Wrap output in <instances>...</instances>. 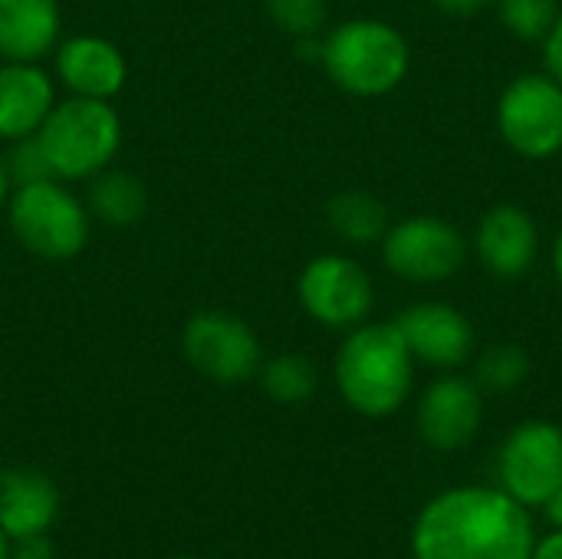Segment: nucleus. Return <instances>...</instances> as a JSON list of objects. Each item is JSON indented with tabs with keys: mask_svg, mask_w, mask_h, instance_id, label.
Here are the masks:
<instances>
[{
	"mask_svg": "<svg viewBox=\"0 0 562 559\" xmlns=\"http://www.w3.org/2000/svg\"><path fill=\"white\" fill-rule=\"evenodd\" d=\"M540 511L547 514V521H550L553 530H562V484L547 497V504H543Z\"/></svg>",
	"mask_w": 562,
	"mask_h": 559,
	"instance_id": "c85d7f7f",
	"label": "nucleus"
},
{
	"mask_svg": "<svg viewBox=\"0 0 562 559\" xmlns=\"http://www.w3.org/2000/svg\"><path fill=\"white\" fill-rule=\"evenodd\" d=\"M477 389L484 395H507L517 392L527 379H530V356L524 346L517 343H497L487 346L477 359H474V376Z\"/></svg>",
	"mask_w": 562,
	"mask_h": 559,
	"instance_id": "aec40b11",
	"label": "nucleus"
},
{
	"mask_svg": "<svg viewBox=\"0 0 562 559\" xmlns=\"http://www.w3.org/2000/svg\"><path fill=\"white\" fill-rule=\"evenodd\" d=\"M178 559H201V557H178Z\"/></svg>",
	"mask_w": 562,
	"mask_h": 559,
	"instance_id": "473e14b6",
	"label": "nucleus"
},
{
	"mask_svg": "<svg viewBox=\"0 0 562 559\" xmlns=\"http://www.w3.org/2000/svg\"><path fill=\"white\" fill-rule=\"evenodd\" d=\"M392 323L398 326L402 339L408 343V353L422 366L454 372L474 356V326L451 303L425 300L402 310Z\"/></svg>",
	"mask_w": 562,
	"mask_h": 559,
	"instance_id": "f8f14e48",
	"label": "nucleus"
},
{
	"mask_svg": "<svg viewBox=\"0 0 562 559\" xmlns=\"http://www.w3.org/2000/svg\"><path fill=\"white\" fill-rule=\"evenodd\" d=\"M326 221L336 237H342L346 244H356V247L379 244L392 224L385 201L369 191H359V188L333 194L326 204Z\"/></svg>",
	"mask_w": 562,
	"mask_h": 559,
	"instance_id": "a211bd4d",
	"label": "nucleus"
},
{
	"mask_svg": "<svg viewBox=\"0 0 562 559\" xmlns=\"http://www.w3.org/2000/svg\"><path fill=\"white\" fill-rule=\"evenodd\" d=\"M319 66L349 96L379 99L395 92L408 69L412 49L402 30L375 16H356L323 36Z\"/></svg>",
	"mask_w": 562,
	"mask_h": 559,
	"instance_id": "7ed1b4c3",
	"label": "nucleus"
},
{
	"mask_svg": "<svg viewBox=\"0 0 562 559\" xmlns=\"http://www.w3.org/2000/svg\"><path fill=\"white\" fill-rule=\"evenodd\" d=\"M415 356L395 323H359L336 353V385L342 402L366 418L395 415L415 385Z\"/></svg>",
	"mask_w": 562,
	"mask_h": 559,
	"instance_id": "f03ea898",
	"label": "nucleus"
},
{
	"mask_svg": "<svg viewBox=\"0 0 562 559\" xmlns=\"http://www.w3.org/2000/svg\"><path fill=\"white\" fill-rule=\"evenodd\" d=\"M415 425L431 451H461L477 438L484 425V392L471 376L445 372L422 392Z\"/></svg>",
	"mask_w": 562,
	"mask_h": 559,
	"instance_id": "9b49d317",
	"label": "nucleus"
},
{
	"mask_svg": "<svg viewBox=\"0 0 562 559\" xmlns=\"http://www.w3.org/2000/svg\"><path fill=\"white\" fill-rule=\"evenodd\" d=\"M49 540L46 534H36V537H23V540H10V559H49Z\"/></svg>",
	"mask_w": 562,
	"mask_h": 559,
	"instance_id": "a878e982",
	"label": "nucleus"
},
{
	"mask_svg": "<svg viewBox=\"0 0 562 559\" xmlns=\"http://www.w3.org/2000/svg\"><path fill=\"white\" fill-rule=\"evenodd\" d=\"M181 353L188 366L217 382V385H237L260 372L263 366V346L247 320L224 310H201L184 323L181 333Z\"/></svg>",
	"mask_w": 562,
	"mask_h": 559,
	"instance_id": "6e6552de",
	"label": "nucleus"
},
{
	"mask_svg": "<svg viewBox=\"0 0 562 559\" xmlns=\"http://www.w3.org/2000/svg\"><path fill=\"white\" fill-rule=\"evenodd\" d=\"M550 264H553V277H557V283L562 287V231L557 234L553 247H550Z\"/></svg>",
	"mask_w": 562,
	"mask_h": 559,
	"instance_id": "c756f323",
	"label": "nucleus"
},
{
	"mask_svg": "<svg viewBox=\"0 0 562 559\" xmlns=\"http://www.w3.org/2000/svg\"><path fill=\"white\" fill-rule=\"evenodd\" d=\"M497 488L524 507H543L562 484V428L530 418L517 425L497 455Z\"/></svg>",
	"mask_w": 562,
	"mask_h": 559,
	"instance_id": "9d476101",
	"label": "nucleus"
},
{
	"mask_svg": "<svg viewBox=\"0 0 562 559\" xmlns=\"http://www.w3.org/2000/svg\"><path fill=\"white\" fill-rule=\"evenodd\" d=\"M40 148L59 181H89L112 165L122 148V119L105 99L72 96L56 102L36 132Z\"/></svg>",
	"mask_w": 562,
	"mask_h": 559,
	"instance_id": "20e7f679",
	"label": "nucleus"
},
{
	"mask_svg": "<svg viewBox=\"0 0 562 559\" xmlns=\"http://www.w3.org/2000/svg\"><path fill=\"white\" fill-rule=\"evenodd\" d=\"M530 507L501 488L464 484L431 497L412 527L415 559H530Z\"/></svg>",
	"mask_w": 562,
	"mask_h": 559,
	"instance_id": "f257e3e1",
	"label": "nucleus"
},
{
	"mask_svg": "<svg viewBox=\"0 0 562 559\" xmlns=\"http://www.w3.org/2000/svg\"><path fill=\"white\" fill-rule=\"evenodd\" d=\"M148 208V194L145 185L128 175V171H99L95 178H89V211L95 217H102L112 227H125L142 221Z\"/></svg>",
	"mask_w": 562,
	"mask_h": 559,
	"instance_id": "6ab92c4d",
	"label": "nucleus"
},
{
	"mask_svg": "<svg viewBox=\"0 0 562 559\" xmlns=\"http://www.w3.org/2000/svg\"><path fill=\"white\" fill-rule=\"evenodd\" d=\"M0 559H10V537L0 530Z\"/></svg>",
	"mask_w": 562,
	"mask_h": 559,
	"instance_id": "2f4dec72",
	"label": "nucleus"
},
{
	"mask_svg": "<svg viewBox=\"0 0 562 559\" xmlns=\"http://www.w3.org/2000/svg\"><path fill=\"white\" fill-rule=\"evenodd\" d=\"M504 30L524 43H543L560 16V0H494Z\"/></svg>",
	"mask_w": 562,
	"mask_h": 559,
	"instance_id": "4be33fe9",
	"label": "nucleus"
},
{
	"mask_svg": "<svg viewBox=\"0 0 562 559\" xmlns=\"http://www.w3.org/2000/svg\"><path fill=\"white\" fill-rule=\"evenodd\" d=\"M59 514V491L36 471H10L0 478V530L10 540L46 534Z\"/></svg>",
	"mask_w": 562,
	"mask_h": 559,
	"instance_id": "f3484780",
	"label": "nucleus"
},
{
	"mask_svg": "<svg viewBox=\"0 0 562 559\" xmlns=\"http://www.w3.org/2000/svg\"><path fill=\"white\" fill-rule=\"evenodd\" d=\"M10 191H13V178L7 171V161H0V208L10 201Z\"/></svg>",
	"mask_w": 562,
	"mask_h": 559,
	"instance_id": "7c9ffc66",
	"label": "nucleus"
},
{
	"mask_svg": "<svg viewBox=\"0 0 562 559\" xmlns=\"http://www.w3.org/2000/svg\"><path fill=\"white\" fill-rule=\"evenodd\" d=\"M382 244V264L389 273L408 283H445L461 273L471 241L438 214H412L389 224Z\"/></svg>",
	"mask_w": 562,
	"mask_h": 559,
	"instance_id": "0eeeda50",
	"label": "nucleus"
},
{
	"mask_svg": "<svg viewBox=\"0 0 562 559\" xmlns=\"http://www.w3.org/2000/svg\"><path fill=\"white\" fill-rule=\"evenodd\" d=\"M540 46H543V69L562 86V10Z\"/></svg>",
	"mask_w": 562,
	"mask_h": 559,
	"instance_id": "393cba45",
	"label": "nucleus"
},
{
	"mask_svg": "<svg viewBox=\"0 0 562 559\" xmlns=\"http://www.w3.org/2000/svg\"><path fill=\"white\" fill-rule=\"evenodd\" d=\"M56 105L53 76L40 63L0 59V138L20 142L36 135Z\"/></svg>",
	"mask_w": 562,
	"mask_h": 559,
	"instance_id": "2eb2a0df",
	"label": "nucleus"
},
{
	"mask_svg": "<svg viewBox=\"0 0 562 559\" xmlns=\"http://www.w3.org/2000/svg\"><path fill=\"white\" fill-rule=\"evenodd\" d=\"M296 297L303 313L326 329H356L369 320L375 290L359 260L346 254L313 257L296 280Z\"/></svg>",
	"mask_w": 562,
	"mask_h": 559,
	"instance_id": "1a4fd4ad",
	"label": "nucleus"
},
{
	"mask_svg": "<svg viewBox=\"0 0 562 559\" xmlns=\"http://www.w3.org/2000/svg\"><path fill=\"white\" fill-rule=\"evenodd\" d=\"M497 132L527 161L562 152V86L543 72H520L497 99Z\"/></svg>",
	"mask_w": 562,
	"mask_h": 559,
	"instance_id": "423d86ee",
	"label": "nucleus"
},
{
	"mask_svg": "<svg viewBox=\"0 0 562 559\" xmlns=\"http://www.w3.org/2000/svg\"><path fill=\"white\" fill-rule=\"evenodd\" d=\"M441 13H451V16H474V13H481L487 3H494V0H431Z\"/></svg>",
	"mask_w": 562,
	"mask_h": 559,
	"instance_id": "bb28decb",
	"label": "nucleus"
},
{
	"mask_svg": "<svg viewBox=\"0 0 562 559\" xmlns=\"http://www.w3.org/2000/svg\"><path fill=\"white\" fill-rule=\"evenodd\" d=\"M7 217L20 247L43 260H72L89 241V208L59 178L13 185Z\"/></svg>",
	"mask_w": 562,
	"mask_h": 559,
	"instance_id": "39448f33",
	"label": "nucleus"
},
{
	"mask_svg": "<svg viewBox=\"0 0 562 559\" xmlns=\"http://www.w3.org/2000/svg\"><path fill=\"white\" fill-rule=\"evenodd\" d=\"M530 559H562V530H553V534L540 537V540L533 544Z\"/></svg>",
	"mask_w": 562,
	"mask_h": 559,
	"instance_id": "cd10ccee",
	"label": "nucleus"
},
{
	"mask_svg": "<svg viewBox=\"0 0 562 559\" xmlns=\"http://www.w3.org/2000/svg\"><path fill=\"white\" fill-rule=\"evenodd\" d=\"M53 63L56 79L82 99L112 102V96H119L128 79L125 53L99 33H76L69 40H59L53 49Z\"/></svg>",
	"mask_w": 562,
	"mask_h": 559,
	"instance_id": "4468645a",
	"label": "nucleus"
},
{
	"mask_svg": "<svg viewBox=\"0 0 562 559\" xmlns=\"http://www.w3.org/2000/svg\"><path fill=\"white\" fill-rule=\"evenodd\" d=\"M263 10L273 20V26L293 40L319 36L329 16L326 0H263Z\"/></svg>",
	"mask_w": 562,
	"mask_h": 559,
	"instance_id": "5701e85b",
	"label": "nucleus"
},
{
	"mask_svg": "<svg viewBox=\"0 0 562 559\" xmlns=\"http://www.w3.org/2000/svg\"><path fill=\"white\" fill-rule=\"evenodd\" d=\"M257 376L263 382V392L280 405H300V402L313 399V392L319 385L316 366L300 353H280V356L267 359Z\"/></svg>",
	"mask_w": 562,
	"mask_h": 559,
	"instance_id": "412c9836",
	"label": "nucleus"
},
{
	"mask_svg": "<svg viewBox=\"0 0 562 559\" xmlns=\"http://www.w3.org/2000/svg\"><path fill=\"white\" fill-rule=\"evenodd\" d=\"M13 152H10V161H7V171L13 178V185H26V181H43V178H53L49 171V161L40 148V138L36 135H26L20 142H10Z\"/></svg>",
	"mask_w": 562,
	"mask_h": 559,
	"instance_id": "b1692460",
	"label": "nucleus"
},
{
	"mask_svg": "<svg viewBox=\"0 0 562 559\" xmlns=\"http://www.w3.org/2000/svg\"><path fill=\"white\" fill-rule=\"evenodd\" d=\"M59 0H0V59L40 63L59 43Z\"/></svg>",
	"mask_w": 562,
	"mask_h": 559,
	"instance_id": "dca6fc26",
	"label": "nucleus"
},
{
	"mask_svg": "<svg viewBox=\"0 0 562 559\" xmlns=\"http://www.w3.org/2000/svg\"><path fill=\"white\" fill-rule=\"evenodd\" d=\"M474 257L497 280H520L540 260V224L520 204H494L471 237Z\"/></svg>",
	"mask_w": 562,
	"mask_h": 559,
	"instance_id": "ddd939ff",
	"label": "nucleus"
}]
</instances>
